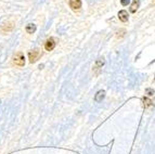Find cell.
Segmentation results:
<instances>
[{
  "label": "cell",
  "instance_id": "obj_8",
  "mask_svg": "<svg viewBox=\"0 0 155 154\" xmlns=\"http://www.w3.org/2000/svg\"><path fill=\"white\" fill-rule=\"evenodd\" d=\"M139 5H140L139 0H134V2H132L131 7H130V12H132V13L136 12V11L138 10V8H139Z\"/></svg>",
  "mask_w": 155,
  "mask_h": 154
},
{
  "label": "cell",
  "instance_id": "obj_4",
  "mask_svg": "<svg viewBox=\"0 0 155 154\" xmlns=\"http://www.w3.org/2000/svg\"><path fill=\"white\" fill-rule=\"evenodd\" d=\"M70 7L73 10H79L81 8V1L80 0H70Z\"/></svg>",
  "mask_w": 155,
  "mask_h": 154
},
{
  "label": "cell",
  "instance_id": "obj_1",
  "mask_svg": "<svg viewBox=\"0 0 155 154\" xmlns=\"http://www.w3.org/2000/svg\"><path fill=\"white\" fill-rule=\"evenodd\" d=\"M13 62L14 64L18 65V66H24L25 64V58H24V54L22 52H18L16 53L14 57H13Z\"/></svg>",
  "mask_w": 155,
  "mask_h": 154
},
{
  "label": "cell",
  "instance_id": "obj_11",
  "mask_svg": "<svg viewBox=\"0 0 155 154\" xmlns=\"http://www.w3.org/2000/svg\"><path fill=\"white\" fill-rule=\"evenodd\" d=\"M143 103H144V106H145V108H149V106H150L151 104H152V102H151V101L149 100L147 98H143Z\"/></svg>",
  "mask_w": 155,
  "mask_h": 154
},
{
  "label": "cell",
  "instance_id": "obj_6",
  "mask_svg": "<svg viewBox=\"0 0 155 154\" xmlns=\"http://www.w3.org/2000/svg\"><path fill=\"white\" fill-rule=\"evenodd\" d=\"M118 18L122 22H127L128 21V12L126 10H122L118 12Z\"/></svg>",
  "mask_w": 155,
  "mask_h": 154
},
{
  "label": "cell",
  "instance_id": "obj_5",
  "mask_svg": "<svg viewBox=\"0 0 155 154\" xmlns=\"http://www.w3.org/2000/svg\"><path fill=\"white\" fill-rule=\"evenodd\" d=\"M13 27H14V25H13V22H7L5 24H3L2 27H1V32H3V33H8V32H11L13 29Z\"/></svg>",
  "mask_w": 155,
  "mask_h": 154
},
{
  "label": "cell",
  "instance_id": "obj_13",
  "mask_svg": "<svg viewBox=\"0 0 155 154\" xmlns=\"http://www.w3.org/2000/svg\"><path fill=\"white\" fill-rule=\"evenodd\" d=\"M129 2H130V0H120V3H122V5H124V7L129 5Z\"/></svg>",
  "mask_w": 155,
  "mask_h": 154
},
{
  "label": "cell",
  "instance_id": "obj_3",
  "mask_svg": "<svg viewBox=\"0 0 155 154\" xmlns=\"http://www.w3.org/2000/svg\"><path fill=\"white\" fill-rule=\"evenodd\" d=\"M54 47H55L54 38H49L46 41V44H45V49H46L47 51H52L54 49Z\"/></svg>",
  "mask_w": 155,
  "mask_h": 154
},
{
  "label": "cell",
  "instance_id": "obj_7",
  "mask_svg": "<svg viewBox=\"0 0 155 154\" xmlns=\"http://www.w3.org/2000/svg\"><path fill=\"white\" fill-rule=\"evenodd\" d=\"M104 97H105V91L104 90H100L94 95V100H96V102H101L104 99Z\"/></svg>",
  "mask_w": 155,
  "mask_h": 154
},
{
  "label": "cell",
  "instance_id": "obj_2",
  "mask_svg": "<svg viewBox=\"0 0 155 154\" xmlns=\"http://www.w3.org/2000/svg\"><path fill=\"white\" fill-rule=\"evenodd\" d=\"M39 57H40V51H39V49H34L33 51H31L28 53L29 62H31V63H35V62L39 59Z\"/></svg>",
  "mask_w": 155,
  "mask_h": 154
},
{
  "label": "cell",
  "instance_id": "obj_9",
  "mask_svg": "<svg viewBox=\"0 0 155 154\" xmlns=\"http://www.w3.org/2000/svg\"><path fill=\"white\" fill-rule=\"evenodd\" d=\"M25 31L28 34H33L36 32V25L35 24H28V25L25 27Z\"/></svg>",
  "mask_w": 155,
  "mask_h": 154
},
{
  "label": "cell",
  "instance_id": "obj_10",
  "mask_svg": "<svg viewBox=\"0 0 155 154\" xmlns=\"http://www.w3.org/2000/svg\"><path fill=\"white\" fill-rule=\"evenodd\" d=\"M103 64H104L103 59H99V60H97V62H96V69H99V67H102V66H103Z\"/></svg>",
  "mask_w": 155,
  "mask_h": 154
},
{
  "label": "cell",
  "instance_id": "obj_12",
  "mask_svg": "<svg viewBox=\"0 0 155 154\" xmlns=\"http://www.w3.org/2000/svg\"><path fill=\"white\" fill-rule=\"evenodd\" d=\"M145 92H147V95H149V97H151V95H154V90H153V89H150V88H149V89L145 90Z\"/></svg>",
  "mask_w": 155,
  "mask_h": 154
}]
</instances>
